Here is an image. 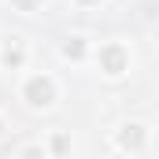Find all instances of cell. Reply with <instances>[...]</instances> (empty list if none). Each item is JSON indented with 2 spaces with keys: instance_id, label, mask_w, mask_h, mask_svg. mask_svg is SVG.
I'll list each match as a JSON object with an SVG mask.
<instances>
[{
  "instance_id": "6da1fadb",
  "label": "cell",
  "mask_w": 159,
  "mask_h": 159,
  "mask_svg": "<svg viewBox=\"0 0 159 159\" xmlns=\"http://www.w3.org/2000/svg\"><path fill=\"white\" fill-rule=\"evenodd\" d=\"M30 93H34V96H48V85H37V81H34V85H30Z\"/></svg>"
}]
</instances>
